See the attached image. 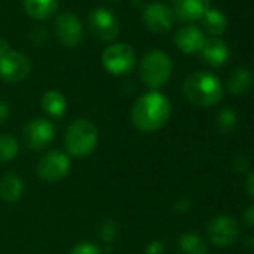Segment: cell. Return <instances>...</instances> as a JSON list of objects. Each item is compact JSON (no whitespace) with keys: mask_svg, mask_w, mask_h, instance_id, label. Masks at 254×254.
I'll use <instances>...</instances> for the list:
<instances>
[{"mask_svg":"<svg viewBox=\"0 0 254 254\" xmlns=\"http://www.w3.org/2000/svg\"><path fill=\"white\" fill-rule=\"evenodd\" d=\"M172 106L169 99L160 91L154 90L141 96L130 112L133 126L144 133L160 130L169 121Z\"/></svg>","mask_w":254,"mask_h":254,"instance_id":"obj_1","label":"cell"},{"mask_svg":"<svg viewBox=\"0 0 254 254\" xmlns=\"http://www.w3.org/2000/svg\"><path fill=\"white\" fill-rule=\"evenodd\" d=\"M184 96L189 102L200 108L217 105L223 99V85L220 79L209 72H194L183 84Z\"/></svg>","mask_w":254,"mask_h":254,"instance_id":"obj_2","label":"cell"},{"mask_svg":"<svg viewBox=\"0 0 254 254\" xmlns=\"http://www.w3.org/2000/svg\"><path fill=\"white\" fill-rule=\"evenodd\" d=\"M97 142H99L97 127L85 118H79L73 121L67 127L64 135V145L67 154L78 159L90 156L96 150Z\"/></svg>","mask_w":254,"mask_h":254,"instance_id":"obj_3","label":"cell"},{"mask_svg":"<svg viewBox=\"0 0 254 254\" xmlns=\"http://www.w3.org/2000/svg\"><path fill=\"white\" fill-rule=\"evenodd\" d=\"M142 81L153 90L163 87L172 75V60L160 50L147 53L139 66Z\"/></svg>","mask_w":254,"mask_h":254,"instance_id":"obj_4","label":"cell"},{"mask_svg":"<svg viewBox=\"0 0 254 254\" xmlns=\"http://www.w3.org/2000/svg\"><path fill=\"white\" fill-rule=\"evenodd\" d=\"M103 67L112 75L129 73L136 63V53L127 44H112L102 53Z\"/></svg>","mask_w":254,"mask_h":254,"instance_id":"obj_5","label":"cell"},{"mask_svg":"<svg viewBox=\"0 0 254 254\" xmlns=\"http://www.w3.org/2000/svg\"><path fill=\"white\" fill-rule=\"evenodd\" d=\"M70 156L62 151L47 153L38 163V175L47 183L62 181L70 171Z\"/></svg>","mask_w":254,"mask_h":254,"instance_id":"obj_6","label":"cell"},{"mask_svg":"<svg viewBox=\"0 0 254 254\" xmlns=\"http://www.w3.org/2000/svg\"><path fill=\"white\" fill-rule=\"evenodd\" d=\"M32 70V63L27 56L20 51L9 50L6 54L0 56V78L8 82L24 81Z\"/></svg>","mask_w":254,"mask_h":254,"instance_id":"obj_7","label":"cell"},{"mask_svg":"<svg viewBox=\"0 0 254 254\" xmlns=\"http://www.w3.org/2000/svg\"><path fill=\"white\" fill-rule=\"evenodd\" d=\"M56 136V127L47 118H35L24 127V141L33 151L45 150Z\"/></svg>","mask_w":254,"mask_h":254,"instance_id":"obj_8","label":"cell"},{"mask_svg":"<svg viewBox=\"0 0 254 254\" xmlns=\"http://www.w3.org/2000/svg\"><path fill=\"white\" fill-rule=\"evenodd\" d=\"M88 27L91 33L103 42L114 41L120 33V24L114 12L105 8H96L88 15Z\"/></svg>","mask_w":254,"mask_h":254,"instance_id":"obj_9","label":"cell"},{"mask_svg":"<svg viewBox=\"0 0 254 254\" xmlns=\"http://www.w3.org/2000/svg\"><path fill=\"white\" fill-rule=\"evenodd\" d=\"M208 236L212 244L218 247H227L233 244L239 235L238 223L229 215H217L208 223Z\"/></svg>","mask_w":254,"mask_h":254,"instance_id":"obj_10","label":"cell"},{"mask_svg":"<svg viewBox=\"0 0 254 254\" xmlns=\"http://www.w3.org/2000/svg\"><path fill=\"white\" fill-rule=\"evenodd\" d=\"M174 12L169 6L160 2L148 3L142 11V20L145 26L154 33H166L174 26Z\"/></svg>","mask_w":254,"mask_h":254,"instance_id":"obj_11","label":"cell"},{"mask_svg":"<svg viewBox=\"0 0 254 254\" xmlns=\"http://www.w3.org/2000/svg\"><path fill=\"white\" fill-rule=\"evenodd\" d=\"M56 35L66 47H76L82 42L84 27L81 20L72 12H63L56 20Z\"/></svg>","mask_w":254,"mask_h":254,"instance_id":"obj_12","label":"cell"},{"mask_svg":"<svg viewBox=\"0 0 254 254\" xmlns=\"http://www.w3.org/2000/svg\"><path fill=\"white\" fill-rule=\"evenodd\" d=\"M209 9V0H172V12L181 21H194Z\"/></svg>","mask_w":254,"mask_h":254,"instance_id":"obj_13","label":"cell"},{"mask_svg":"<svg viewBox=\"0 0 254 254\" xmlns=\"http://www.w3.org/2000/svg\"><path fill=\"white\" fill-rule=\"evenodd\" d=\"M205 41L203 33L194 26H187L175 35V44L184 54L200 53Z\"/></svg>","mask_w":254,"mask_h":254,"instance_id":"obj_14","label":"cell"},{"mask_svg":"<svg viewBox=\"0 0 254 254\" xmlns=\"http://www.w3.org/2000/svg\"><path fill=\"white\" fill-rule=\"evenodd\" d=\"M200 54H202V59L214 67H220L226 64V62L229 60V48L218 38H211L205 41L200 50Z\"/></svg>","mask_w":254,"mask_h":254,"instance_id":"obj_15","label":"cell"},{"mask_svg":"<svg viewBox=\"0 0 254 254\" xmlns=\"http://www.w3.org/2000/svg\"><path fill=\"white\" fill-rule=\"evenodd\" d=\"M24 191L23 180L17 174H6L0 178V197L8 203H15Z\"/></svg>","mask_w":254,"mask_h":254,"instance_id":"obj_16","label":"cell"},{"mask_svg":"<svg viewBox=\"0 0 254 254\" xmlns=\"http://www.w3.org/2000/svg\"><path fill=\"white\" fill-rule=\"evenodd\" d=\"M42 109L47 115L53 117V118H60L66 114L67 111V102L66 97L57 91V90H50L42 96L41 100Z\"/></svg>","mask_w":254,"mask_h":254,"instance_id":"obj_17","label":"cell"},{"mask_svg":"<svg viewBox=\"0 0 254 254\" xmlns=\"http://www.w3.org/2000/svg\"><path fill=\"white\" fill-rule=\"evenodd\" d=\"M24 11L35 20L50 18L59 6V0H23Z\"/></svg>","mask_w":254,"mask_h":254,"instance_id":"obj_18","label":"cell"},{"mask_svg":"<svg viewBox=\"0 0 254 254\" xmlns=\"http://www.w3.org/2000/svg\"><path fill=\"white\" fill-rule=\"evenodd\" d=\"M253 87V75L248 69L239 67L233 70L227 79V90L232 94H244Z\"/></svg>","mask_w":254,"mask_h":254,"instance_id":"obj_19","label":"cell"},{"mask_svg":"<svg viewBox=\"0 0 254 254\" xmlns=\"http://www.w3.org/2000/svg\"><path fill=\"white\" fill-rule=\"evenodd\" d=\"M180 250L183 254H206V242L196 233H184L180 238Z\"/></svg>","mask_w":254,"mask_h":254,"instance_id":"obj_20","label":"cell"},{"mask_svg":"<svg viewBox=\"0 0 254 254\" xmlns=\"http://www.w3.org/2000/svg\"><path fill=\"white\" fill-rule=\"evenodd\" d=\"M202 18H203L206 30L209 33H212V35H221L226 30V27H227L226 15L223 12L217 11V9H211L209 8Z\"/></svg>","mask_w":254,"mask_h":254,"instance_id":"obj_21","label":"cell"},{"mask_svg":"<svg viewBox=\"0 0 254 254\" xmlns=\"http://www.w3.org/2000/svg\"><path fill=\"white\" fill-rule=\"evenodd\" d=\"M20 151L18 141L9 135H0V162H11Z\"/></svg>","mask_w":254,"mask_h":254,"instance_id":"obj_22","label":"cell"},{"mask_svg":"<svg viewBox=\"0 0 254 254\" xmlns=\"http://www.w3.org/2000/svg\"><path fill=\"white\" fill-rule=\"evenodd\" d=\"M236 123H238V115L230 108H223L217 114V127L223 133H230L236 127Z\"/></svg>","mask_w":254,"mask_h":254,"instance_id":"obj_23","label":"cell"},{"mask_svg":"<svg viewBox=\"0 0 254 254\" xmlns=\"http://www.w3.org/2000/svg\"><path fill=\"white\" fill-rule=\"evenodd\" d=\"M69 254H103V253H102L100 247H97L96 244L84 241V242L76 244V245L70 250Z\"/></svg>","mask_w":254,"mask_h":254,"instance_id":"obj_24","label":"cell"},{"mask_svg":"<svg viewBox=\"0 0 254 254\" xmlns=\"http://www.w3.org/2000/svg\"><path fill=\"white\" fill-rule=\"evenodd\" d=\"M117 235V224L112 221V220H106L103 224H102V229H100V236L105 242H111L114 241Z\"/></svg>","mask_w":254,"mask_h":254,"instance_id":"obj_25","label":"cell"},{"mask_svg":"<svg viewBox=\"0 0 254 254\" xmlns=\"http://www.w3.org/2000/svg\"><path fill=\"white\" fill-rule=\"evenodd\" d=\"M48 30L45 27H35L30 33V39L35 45H44L48 41Z\"/></svg>","mask_w":254,"mask_h":254,"instance_id":"obj_26","label":"cell"},{"mask_svg":"<svg viewBox=\"0 0 254 254\" xmlns=\"http://www.w3.org/2000/svg\"><path fill=\"white\" fill-rule=\"evenodd\" d=\"M233 168L236 172H245L250 168V160L245 156H236L233 159Z\"/></svg>","mask_w":254,"mask_h":254,"instance_id":"obj_27","label":"cell"},{"mask_svg":"<svg viewBox=\"0 0 254 254\" xmlns=\"http://www.w3.org/2000/svg\"><path fill=\"white\" fill-rule=\"evenodd\" d=\"M163 251H165V247L160 241H153L145 248V254H163Z\"/></svg>","mask_w":254,"mask_h":254,"instance_id":"obj_28","label":"cell"},{"mask_svg":"<svg viewBox=\"0 0 254 254\" xmlns=\"http://www.w3.org/2000/svg\"><path fill=\"white\" fill-rule=\"evenodd\" d=\"M9 114H11V111H9L8 103L0 100V123H5L9 118Z\"/></svg>","mask_w":254,"mask_h":254,"instance_id":"obj_29","label":"cell"},{"mask_svg":"<svg viewBox=\"0 0 254 254\" xmlns=\"http://www.w3.org/2000/svg\"><path fill=\"white\" fill-rule=\"evenodd\" d=\"M244 220L248 226L254 227V205H251L250 208H247V211L244 212Z\"/></svg>","mask_w":254,"mask_h":254,"instance_id":"obj_30","label":"cell"},{"mask_svg":"<svg viewBox=\"0 0 254 254\" xmlns=\"http://www.w3.org/2000/svg\"><path fill=\"white\" fill-rule=\"evenodd\" d=\"M245 190L250 196L254 197V172H251L248 177H247V181H245Z\"/></svg>","mask_w":254,"mask_h":254,"instance_id":"obj_31","label":"cell"},{"mask_svg":"<svg viewBox=\"0 0 254 254\" xmlns=\"http://www.w3.org/2000/svg\"><path fill=\"white\" fill-rule=\"evenodd\" d=\"M189 208H190V203H189L187 200H180V202H177L175 206H174V209H175L177 212H186V211H189Z\"/></svg>","mask_w":254,"mask_h":254,"instance_id":"obj_32","label":"cell"},{"mask_svg":"<svg viewBox=\"0 0 254 254\" xmlns=\"http://www.w3.org/2000/svg\"><path fill=\"white\" fill-rule=\"evenodd\" d=\"M8 51H9V44H8V41L3 39V38H0V56L6 54Z\"/></svg>","mask_w":254,"mask_h":254,"instance_id":"obj_33","label":"cell"},{"mask_svg":"<svg viewBox=\"0 0 254 254\" xmlns=\"http://www.w3.org/2000/svg\"><path fill=\"white\" fill-rule=\"evenodd\" d=\"M109 2H117V0H109Z\"/></svg>","mask_w":254,"mask_h":254,"instance_id":"obj_34","label":"cell"}]
</instances>
